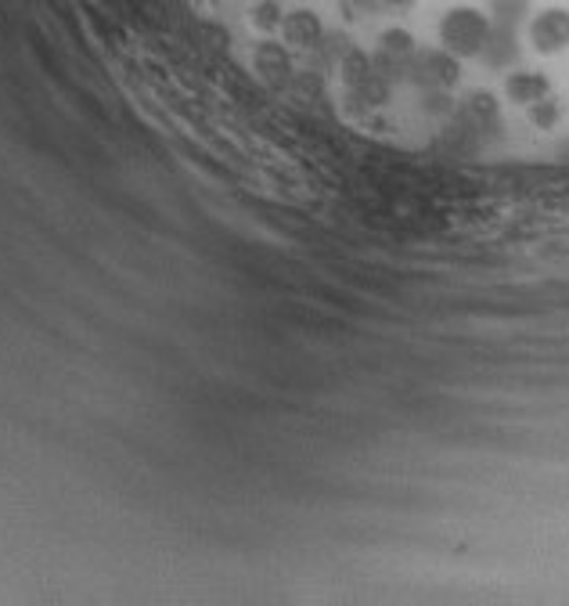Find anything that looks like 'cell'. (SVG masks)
<instances>
[{"label":"cell","instance_id":"1","mask_svg":"<svg viewBox=\"0 0 569 606\" xmlns=\"http://www.w3.org/2000/svg\"><path fill=\"white\" fill-rule=\"evenodd\" d=\"M490 30H494V22H490L487 11L480 8H450L444 19H439V47L450 51L455 58H480L483 47L490 41Z\"/></svg>","mask_w":569,"mask_h":606},{"label":"cell","instance_id":"2","mask_svg":"<svg viewBox=\"0 0 569 606\" xmlns=\"http://www.w3.org/2000/svg\"><path fill=\"white\" fill-rule=\"evenodd\" d=\"M419 90H450L461 80V58H455L444 47H419L408 58V76Z\"/></svg>","mask_w":569,"mask_h":606},{"label":"cell","instance_id":"3","mask_svg":"<svg viewBox=\"0 0 569 606\" xmlns=\"http://www.w3.org/2000/svg\"><path fill=\"white\" fill-rule=\"evenodd\" d=\"M526 41L537 55H562L569 47V11L566 8H545L526 22Z\"/></svg>","mask_w":569,"mask_h":606},{"label":"cell","instance_id":"4","mask_svg":"<svg viewBox=\"0 0 569 606\" xmlns=\"http://www.w3.org/2000/svg\"><path fill=\"white\" fill-rule=\"evenodd\" d=\"M253 73L260 76V80L267 87H292L295 80V66H292V51L289 44H278V41H264V44H256L253 51Z\"/></svg>","mask_w":569,"mask_h":606},{"label":"cell","instance_id":"5","mask_svg":"<svg viewBox=\"0 0 569 606\" xmlns=\"http://www.w3.org/2000/svg\"><path fill=\"white\" fill-rule=\"evenodd\" d=\"M458 120L469 126L472 134H498L501 131V101L490 90H472L461 101Z\"/></svg>","mask_w":569,"mask_h":606},{"label":"cell","instance_id":"6","mask_svg":"<svg viewBox=\"0 0 569 606\" xmlns=\"http://www.w3.org/2000/svg\"><path fill=\"white\" fill-rule=\"evenodd\" d=\"M281 36H284V44H289V47L317 51L321 44H325V25H321V19L310 8H295V11L284 15Z\"/></svg>","mask_w":569,"mask_h":606},{"label":"cell","instance_id":"7","mask_svg":"<svg viewBox=\"0 0 569 606\" xmlns=\"http://www.w3.org/2000/svg\"><path fill=\"white\" fill-rule=\"evenodd\" d=\"M523 58V44H520V30H512V25H494L490 30V41L483 47L480 62L490 69H515Z\"/></svg>","mask_w":569,"mask_h":606},{"label":"cell","instance_id":"8","mask_svg":"<svg viewBox=\"0 0 569 606\" xmlns=\"http://www.w3.org/2000/svg\"><path fill=\"white\" fill-rule=\"evenodd\" d=\"M504 95H509V101H515V106H534V101L548 98L551 95V80L545 73H534V69H515L509 73V80H504Z\"/></svg>","mask_w":569,"mask_h":606},{"label":"cell","instance_id":"9","mask_svg":"<svg viewBox=\"0 0 569 606\" xmlns=\"http://www.w3.org/2000/svg\"><path fill=\"white\" fill-rule=\"evenodd\" d=\"M487 15L494 25L520 30V25L529 22V0H487Z\"/></svg>","mask_w":569,"mask_h":606},{"label":"cell","instance_id":"10","mask_svg":"<svg viewBox=\"0 0 569 606\" xmlns=\"http://www.w3.org/2000/svg\"><path fill=\"white\" fill-rule=\"evenodd\" d=\"M339 69H343V84L354 90L357 84H365L368 76L375 73V58L368 55V51H360V47H346Z\"/></svg>","mask_w":569,"mask_h":606},{"label":"cell","instance_id":"11","mask_svg":"<svg viewBox=\"0 0 569 606\" xmlns=\"http://www.w3.org/2000/svg\"><path fill=\"white\" fill-rule=\"evenodd\" d=\"M559 115H562V106H559V101H555L551 95L529 106V120H534V123L540 126V131H551V126L559 123Z\"/></svg>","mask_w":569,"mask_h":606},{"label":"cell","instance_id":"12","mask_svg":"<svg viewBox=\"0 0 569 606\" xmlns=\"http://www.w3.org/2000/svg\"><path fill=\"white\" fill-rule=\"evenodd\" d=\"M281 22H284V15H281V8L275 4V0H264V4H256V11H253V25L260 33H275V30H281Z\"/></svg>","mask_w":569,"mask_h":606},{"label":"cell","instance_id":"13","mask_svg":"<svg viewBox=\"0 0 569 606\" xmlns=\"http://www.w3.org/2000/svg\"><path fill=\"white\" fill-rule=\"evenodd\" d=\"M422 109L433 112V115H447L455 112V106H450V95L447 90H422Z\"/></svg>","mask_w":569,"mask_h":606},{"label":"cell","instance_id":"14","mask_svg":"<svg viewBox=\"0 0 569 606\" xmlns=\"http://www.w3.org/2000/svg\"><path fill=\"white\" fill-rule=\"evenodd\" d=\"M346 8L357 11V15H371V11H379L382 4L379 0H346Z\"/></svg>","mask_w":569,"mask_h":606},{"label":"cell","instance_id":"15","mask_svg":"<svg viewBox=\"0 0 569 606\" xmlns=\"http://www.w3.org/2000/svg\"><path fill=\"white\" fill-rule=\"evenodd\" d=\"M382 8H393V11H408L411 4H415V0H379Z\"/></svg>","mask_w":569,"mask_h":606}]
</instances>
